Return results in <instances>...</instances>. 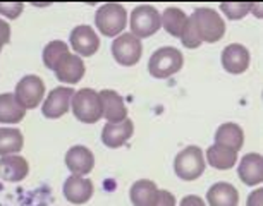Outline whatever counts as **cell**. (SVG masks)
<instances>
[{"mask_svg":"<svg viewBox=\"0 0 263 206\" xmlns=\"http://www.w3.org/2000/svg\"><path fill=\"white\" fill-rule=\"evenodd\" d=\"M184 66V57L174 47H162L152 53L148 60V71L157 79H165L181 71Z\"/></svg>","mask_w":263,"mask_h":206,"instance_id":"6da1fadb","label":"cell"},{"mask_svg":"<svg viewBox=\"0 0 263 206\" xmlns=\"http://www.w3.org/2000/svg\"><path fill=\"white\" fill-rule=\"evenodd\" d=\"M193 23L198 34H200L201 42L206 43H217L224 38L226 34V23L220 17V14L215 12L213 9L200 7L193 12Z\"/></svg>","mask_w":263,"mask_h":206,"instance_id":"7a4b0ae2","label":"cell"},{"mask_svg":"<svg viewBox=\"0 0 263 206\" xmlns=\"http://www.w3.org/2000/svg\"><path fill=\"white\" fill-rule=\"evenodd\" d=\"M205 156L200 146H186L174 160V172L181 180L191 182L200 179L205 172Z\"/></svg>","mask_w":263,"mask_h":206,"instance_id":"3957f363","label":"cell"},{"mask_svg":"<svg viewBox=\"0 0 263 206\" xmlns=\"http://www.w3.org/2000/svg\"><path fill=\"white\" fill-rule=\"evenodd\" d=\"M72 114L83 124H97L102 119V103L100 96L91 88H83L74 93L71 103Z\"/></svg>","mask_w":263,"mask_h":206,"instance_id":"277c9868","label":"cell"},{"mask_svg":"<svg viewBox=\"0 0 263 206\" xmlns=\"http://www.w3.org/2000/svg\"><path fill=\"white\" fill-rule=\"evenodd\" d=\"M127 23V12L121 4H105L95 14L97 29L103 36H117L124 31Z\"/></svg>","mask_w":263,"mask_h":206,"instance_id":"5b68a950","label":"cell"},{"mask_svg":"<svg viewBox=\"0 0 263 206\" xmlns=\"http://www.w3.org/2000/svg\"><path fill=\"white\" fill-rule=\"evenodd\" d=\"M162 28V17L155 7L140 6L131 14V34L138 40L153 36Z\"/></svg>","mask_w":263,"mask_h":206,"instance_id":"8992f818","label":"cell"},{"mask_svg":"<svg viewBox=\"0 0 263 206\" xmlns=\"http://www.w3.org/2000/svg\"><path fill=\"white\" fill-rule=\"evenodd\" d=\"M143 53V45L136 36L131 33L119 34L116 40L112 42V55L121 64V66L133 67L140 62Z\"/></svg>","mask_w":263,"mask_h":206,"instance_id":"52a82bcc","label":"cell"},{"mask_svg":"<svg viewBox=\"0 0 263 206\" xmlns=\"http://www.w3.org/2000/svg\"><path fill=\"white\" fill-rule=\"evenodd\" d=\"M16 98L26 110L36 109L45 96V85L38 76H24L16 86Z\"/></svg>","mask_w":263,"mask_h":206,"instance_id":"ba28073f","label":"cell"},{"mask_svg":"<svg viewBox=\"0 0 263 206\" xmlns=\"http://www.w3.org/2000/svg\"><path fill=\"white\" fill-rule=\"evenodd\" d=\"M74 91L71 86H59L48 93L45 103L42 107V114L47 119H61L62 115H66L69 109H71Z\"/></svg>","mask_w":263,"mask_h":206,"instance_id":"9c48e42d","label":"cell"},{"mask_svg":"<svg viewBox=\"0 0 263 206\" xmlns=\"http://www.w3.org/2000/svg\"><path fill=\"white\" fill-rule=\"evenodd\" d=\"M71 47L72 50L78 53V55H83V57H91L95 55L100 48V38H98L97 31L86 24L83 26H76L72 29L71 33Z\"/></svg>","mask_w":263,"mask_h":206,"instance_id":"30bf717a","label":"cell"},{"mask_svg":"<svg viewBox=\"0 0 263 206\" xmlns=\"http://www.w3.org/2000/svg\"><path fill=\"white\" fill-rule=\"evenodd\" d=\"M133 132H135V124L131 119H124L122 122H108L102 131V141L107 148H121L131 139Z\"/></svg>","mask_w":263,"mask_h":206,"instance_id":"8fae6325","label":"cell"},{"mask_svg":"<svg viewBox=\"0 0 263 206\" xmlns=\"http://www.w3.org/2000/svg\"><path fill=\"white\" fill-rule=\"evenodd\" d=\"M251 62L250 52L245 45L239 43H231L222 52V66L229 74H242L248 71Z\"/></svg>","mask_w":263,"mask_h":206,"instance_id":"7c38bea8","label":"cell"},{"mask_svg":"<svg viewBox=\"0 0 263 206\" xmlns=\"http://www.w3.org/2000/svg\"><path fill=\"white\" fill-rule=\"evenodd\" d=\"M57 79L61 83H67V85H76L83 79L84 72H86V67L83 64V58L79 55H72V53H67L61 58V62L57 64L55 69Z\"/></svg>","mask_w":263,"mask_h":206,"instance_id":"4fadbf2b","label":"cell"},{"mask_svg":"<svg viewBox=\"0 0 263 206\" xmlns=\"http://www.w3.org/2000/svg\"><path fill=\"white\" fill-rule=\"evenodd\" d=\"M95 193V186L90 179H84L81 175H71L64 182V196L72 204H84L91 199Z\"/></svg>","mask_w":263,"mask_h":206,"instance_id":"5bb4252c","label":"cell"},{"mask_svg":"<svg viewBox=\"0 0 263 206\" xmlns=\"http://www.w3.org/2000/svg\"><path fill=\"white\" fill-rule=\"evenodd\" d=\"M66 165L71 170L72 175H88L95 167V156H93L91 150L86 146H72L66 153Z\"/></svg>","mask_w":263,"mask_h":206,"instance_id":"9a60e30c","label":"cell"},{"mask_svg":"<svg viewBox=\"0 0 263 206\" xmlns=\"http://www.w3.org/2000/svg\"><path fill=\"white\" fill-rule=\"evenodd\" d=\"M102 103V117H105L107 122H122L127 119V109L122 96L114 90H102L98 93Z\"/></svg>","mask_w":263,"mask_h":206,"instance_id":"2e32d148","label":"cell"},{"mask_svg":"<svg viewBox=\"0 0 263 206\" xmlns=\"http://www.w3.org/2000/svg\"><path fill=\"white\" fill-rule=\"evenodd\" d=\"M29 174L28 160L19 155H9L0 158V179L6 182H21Z\"/></svg>","mask_w":263,"mask_h":206,"instance_id":"e0dca14e","label":"cell"},{"mask_svg":"<svg viewBox=\"0 0 263 206\" xmlns=\"http://www.w3.org/2000/svg\"><path fill=\"white\" fill-rule=\"evenodd\" d=\"M239 179L246 186H258L263 182V158L260 153H248L241 158L237 169Z\"/></svg>","mask_w":263,"mask_h":206,"instance_id":"ac0fdd59","label":"cell"},{"mask_svg":"<svg viewBox=\"0 0 263 206\" xmlns=\"http://www.w3.org/2000/svg\"><path fill=\"white\" fill-rule=\"evenodd\" d=\"M206 201L208 206H237L239 193L229 182H217L208 189Z\"/></svg>","mask_w":263,"mask_h":206,"instance_id":"d6986e66","label":"cell"},{"mask_svg":"<svg viewBox=\"0 0 263 206\" xmlns=\"http://www.w3.org/2000/svg\"><path fill=\"white\" fill-rule=\"evenodd\" d=\"M26 115V109L17 101L14 93L0 95V124H17Z\"/></svg>","mask_w":263,"mask_h":206,"instance_id":"ffe728a7","label":"cell"},{"mask_svg":"<svg viewBox=\"0 0 263 206\" xmlns=\"http://www.w3.org/2000/svg\"><path fill=\"white\" fill-rule=\"evenodd\" d=\"M129 196H131V203L135 206H155L158 199V188L153 180L141 179L133 184Z\"/></svg>","mask_w":263,"mask_h":206,"instance_id":"44dd1931","label":"cell"},{"mask_svg":"<svg viewBox=\"0 0 263 206\" xmlns=\"http://www.w3.org/2000/svg\"><path fill=\"white\" fill-rule=\"evenodd\" d=\"M215 145L239 151L242 148V145H245V132H242V129L237 124L226 122L215 132Z\"/></svg>","mask_w":263,"mask_h":206,"instance_id":"7402d4cb","label":"cell"},{"mask_svg":"<svg viewBox=\"0 0 263 206\" xmlns=\"http://www.w3.org/2000/svg\"><path fill=\"white\" fill-rule=\"evenodd\" d=\"M206 161L208 165L217 170H229L236 165L237 151L220 145H213L206 150Z\"/></svg>","mask_w":263,"mask_h":206,"instance_id":"603a6c76","label":"cell"},{"mask_svg":"<svg viewBox=\"0 0 263 206\" xmlns=\"http://www.w3.org/2000/svg\"><path fill=\"white\" fill-rule=\"evenodd\" d=\"M23 145L24 137L17 127H0V156L17 155Z\"/></svg>","mask_w":263,"mask_h":206,"instance_id":"cb8c5ba5","label":"cell"},{"mask_svg":"<svg viewBox=\"0 0 263 206\" xmlns=\"http://www.w3.org/2000/svg\"><path fill=\"white\" fill-rule=\"evenodd\" d=\"M160 17H162L163 29H165L171 36L181 38V34H182V31H184L186 23H187L186 14L182 12L181 9H177V7H168Z\"/></svg>","mask_w":263,"mask_h":206,"instance_id":"d4e9b609","label":"cell"},{"mask_svg":"<svg viewBox=\"0 0 263 206\" xmlns=\"http://www.w3.org/2000/svg\"><path fill=\"white\" fill-rule=\"evenodd\" d=\"M69 53V47L66 42H61V40H55V42H50L48 45L43 48V64L48 67V69H55V66L61 62V58L64 55Z\"/></svg>","mask_w":263,"mask_h":206,"instance_id":"484cf974","label":"cell"},{"mask_svg":"<svg viewBox=\"0 0 263 206\" xmlns=\"http://www.w3.org/2000/svg\"><path fill=\"white\" fill-rule=\"evenodd\" d=\"M181 42H182V45H184L186 48H190V50H193V48H198L203 43L191 17H187L186 28H184V31H182V34H181Z\"/></svg>","mask_w":263,"mask_h":206,"instance_id":"4316f807","label":"cell"},{"mask_svg":"<svg viewBox=\"0 0 263 206\" xmlns=\"http://www.w3.org/2000/svg\"><path fill=\"white\" fill-rule=\"evenodd\" d=\"M220 9L224 11V14L229 19H242L246 16L248 12L251 11L253 6H250V4H222Z\"/></svg>","mask_w":263,"mask_h":206,"instance_id":"83f0119b","label":"cell"},{"mask_svg":"<svg viewBox=\"0 0 263 206\" xmlns=\"http://www.w3.org/2000/svg\"><path fill=\"white\" fill-rule=\"evenodd\" d=\"M24 6L21 2H7V4H0V14H4L9 19H17L21 16Z\"/></svg>","mask_w":263,"mask_h":206,"instance_id":"f1b7e54d","label":"cell"},{"mask_svg":"<svg viewBox=\"0 0 263 206\" xmlns=\"http://www.w3.org/2000/svg\"><path fill=\"white\" fill-rule=\"evenodd\" d=\"M155 206H176V196L165 189H158V199Z\"/></svg>","mask_w":263,"mask_h":206,"instance_id":"f546056e","label":"cell"},{"mask_svg":"<svg viewBox=\"0 0 263 206\" xmlns=\"http://www.w3.org/2000/svg\"><path fill=\"white\" fill-rule=\"evenodd\" d=\"M11 42V26L0 19V52H2V47L7 45Z\"/></svg>","mask_w":263,"mask_h":206,"instance_id":"4dcf8cb0","label":"cell"},{"mask_svg":"<svg viewBox=\"0 0 263 206\" xmlns=\"http://www.w3.org/2000/svg\"><path fill=\"white\" fill-rule=\"evenodd\" d=\"M246 206H263V189H256L248 196Z\"/></svg>","mask_w":263,"mask_h":206,"instance_id":"1f68e13d","label":"cell"},{"mask_svg":"<svg viewBox=\"0 0 263 206\" xmlns=\"http://www.w3.org/2000/svg\"><path fill=\"white\" fill-rule=\"evenodd\" d=\"M179 206H206V204L200 196H186V198L181 199Z\"/></svg>","mask_w":263,"mask_h":206,"instance_id":"d6a6232c","label":"cell"}]
</instances>
